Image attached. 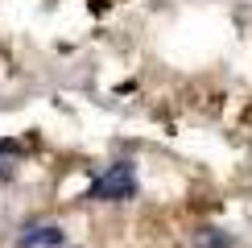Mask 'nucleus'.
Returning a JSON list of instances; mask_svg holds the SVG:
<instances>
[{
    "label": "nucleus",
    "instance_id": "obj_1",
    "mask_svg": "<svg viewBox=\"0 0 252 248\" xmlns=\"http://www.w3.org/2000/svg\"><path fill=\"white\" fill-rule=\"evenodd\" d=\"M87 194L99 199V203H124V199H132V194H136V170H132V161H112L108 170H99Z\"/></svg>",
    "mask_w": 252,
    "mask_h": 248
},
{
    "label": "nucleus",
    "instance_id": "obj_2",
    "mask_svg": "<svg viewBox=\"0 0 252 248\" xmlns=\"http://www.w3.org/2000/svg\"><path fill=\"white\" fill-rule=\"evenodd\" d=\"M62 244V227L58 223H33L21 232V248H58Z\"/></svg>",
    "mask_w": 252,
    "mask_h": 248
},
{
    "label": "nucleus",
    "instance_id": "obj_3",
    "mask_svg": "<svg viewBox=\"0 0 252 248\" xmlns=\"http://www.w3.org/2000/svg\"><path fill=\"white\" fill-rule=\"evenodd\" d=\"M13 174H17V153L8 149V145H0V182L13 178Z\"/></svg>",
    "mask_w": 252,
    "mask_h": 248
}]
</instances>
